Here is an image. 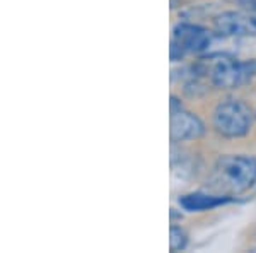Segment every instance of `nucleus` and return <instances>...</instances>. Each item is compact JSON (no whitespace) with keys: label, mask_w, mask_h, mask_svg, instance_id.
Segmentation results:
<instances>
[{"label":"nucleus","mask_w":256,"mask_h":253,"mask_svg":"<svg viewBox=\"0 0 256 253\" xmlns=\"http://www.w3.org/2000/svg\"><path fill=\"white\" fill-rule=\"evenodd\" d=\"M205 134V125L196 115L190 113L183 108L176 96L171 98V140L186 142L200 139Z\"/></svg>","instance_id":"obj_5"},{"label":"nucleus","mask_w":256,"mask_h":253,"mask_svg":"<svg viewBox=\"0 0 256 253\" xmlns=\"http://www.w3.org/2000/svg\"><path fill=\"white\" fill-rule=\"evenodd\" d=\"M214 41V33L207 28H202L198 24L180 23L172 30L171 38V60L176 62L183 59L188 53H202Z\"/></svg>","instance_id":"obj_4"},{"label":"nucleus","mask_w":256,"mask_h":253,"mask_svg":"<svg viewBox=\"0 0 256 253\" xmlns=\"http://www.w3.org/2000/svg\"><path fill=\"white\" fill-rule=\"evenodd\" d=\"M198 65L202 74L210 76L212 84L218 89H238L256 76V62H239L227 55H216Z\"/></svg>","instance_id":"obj_2"},{"label":"nucleus","mask_w":256,"mask_h":253,"mask_svg":"<svg viewBox=\"0 0 256 253\" xmlns=\"http://www.w3.org/2000/svg\"><path fill=\"white\" fill-rule=\"evenodd\" d=\"M256 183V159L250 156H220L214 164L210 186L226 197L244 193Z\"/></svg>","instance_id":"obj_1"},{"label":"nucleus","mask_w":256,"mask_h":253,"mask_svg":"<svg viewBox=\"0 0 256 253\" xmlns=\"http://www.w3.org/2000/svg\"><path fill=\"white\" fill-rule=\"evenodd\" d=\"M239 6L242 7L244 11H250V12H256V0H236Z\"/></svg>","instance_id":"obj_9"},{"label":"nucleus","mask_w":256,"mask_h":253,"mask_svg":"<svg viewBox=\"0 0 256 253\" xmlns=\"http://www.w3.org/2000/svg\"><path fill=\"white\" fill-rule=\"evenodd\" d=\"M186 244H188L186 231L180 226H171V239H169V248H171V251L183 250Z\"/></svg>","instance_id":"obj_8"},{"label":"nucleus","mask_w":256,"mask_h":253,"mask_svg":"<svg viewBox=\"0 0 256 253\" xmlns=\"http://www.w3.org/2000/svg\"><path fill=\"white\" fill-rule=\"evenodd\" d=\"M216 31L222 36H256V12L250 11H229L222 12L214 19Z\"/></svg>","instance_id":"obj_6"},{"label":"nucleus","mask_w":256,"mask_h":253,"mask_svg":"<svg viewBox=\"0 0 256 253\" xmlns=\"http://www.w3.org/2000/svg\"><path fill=\"white\" fill-rule=\"evenodd\" d=\"M212 123L218 135L226 139H239L251 130L253 113L241 99H226L214 110Z\"/></svg>","instance_id":"obj_3"},{"label":"nucleus","mask_w":256,"mask_h":253,"mask_svg":"<svg viewBox=\"0 0 256 253\" xmlns=\"http://www.w3.org/2000/svg\"><path fill=\"white\" fill-rule=\"evenodd\" d=\"M232 197H226V195H208V193H188L183 195L180 198V205L183 207L184 210H190V212H202V210H210L214 207L224 205L232 202Z\"/></svg>","instance_id":"obj_7"}]
</instances>
